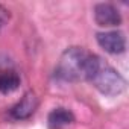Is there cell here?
<instances>
[{"label":"cell","instance_id":"cell-5","mask_svg":"<svg viewBox=\"0 0 129 129\" xmlns=\"http://www.w3.org/2000/svg\"><path fill=\"white\" fill-rule=\"evenodd\" d=\"M38 108V97L34 91L24 93V96L9 109V114L15 120H26L29 118Z\"/></svg>","mask_w":129,"mask_h":129},{"label":"cell","instance_id":"cell-2","mask_svg":"<svg viewBox=\"0 0 129 129\" xmlns=\"http://www.w3.org/2000/svg\"><path fill=\"white\" fill-rule=\"evenodd\" d=\"M91 53L84 47H69L59 58L56 76L66 82H79L87 78V67Z\"/></svg>","mask_w":129,"mask_h":129},{"label":"cell","instance_id":"cell-3","mask_svg":"<svg viewBox=\"0 0 129 129\" xmlns=\"http://www.w3.org/2000/svg\"><path fill=\"white\" fill-rule=\"evenodd\" d=\"M96 40H97L99 46L111 55H120L126 50V38L118 30L99 32L96 35Z\"/></svg>","mask_w":129,"mask_h":129},{"label":"cell","instance_id":"cell-6","mask_svg":"<svg viewBox=\"0 0 129 129\" xmlns=\"http://www.w3.org/2000/svg\"><path fill=\"white\" fill-rule=\"evenodd\" d=\"M73 121H75L73 112L66 108H55L53 111H50V114L47 117L49 129H62L64 126H67Z\"/></svg>","mask_w":129,"mask_h":129},{"label":"cell","instance_id":"cell-4","mask_svg":"<svg viewBox=\"0 0 129 129\" xmlns=\"http://www.w3.org/2000/svg\"><path fill=\"white\" fill-rule=\"evenodd\" d=\"M94 20L100 27H114L121 24V15L111 3H97L94 6Z\"/></svg>","mask_w":129,"mask_h":129},{"label":"cell","instance_id":"cell-7","mask_svg":"<svg viewBox=\"0 0 129 129\" xmlns=\"http://www.w3.org/2000/svg\"><path fill=\"white\" fill-rule=\"evenodd\" d=\"M20 87V75L12 69H0V93L9 94Z\"/></svg>","mask_w":129,"mask_h":129},{"label":"cell","instance_id":"cell-1","mask_svg":"<svg viewBox=\"0 0 129 129\" xmlns=\"http://www.w3.org/2000/svg\"><path fill=\"white\" fill-rule=\"evenodd\" d=\"M85 81L91 82L102 94L106 96H117L126 88V81L123 79V76L100 56L93 53L88 61Z\"/></svg>","mask_w":129,"mask_h":129},{"label":"cell","instance_id":"cell-8","mask_svg":"<svg viewBox=\"0 0 129 129\" xmlns=\"http://www.w3.org/2000/svg\"><path fill=\"white\" fill-rule=\"evenodd\" d=\"M8 18H9V11L6 9V8H3L2 5H0V29L3 27V24L8 21Z\"/></svg>","mask_w":129,"mask_h":129}]
</instances>
